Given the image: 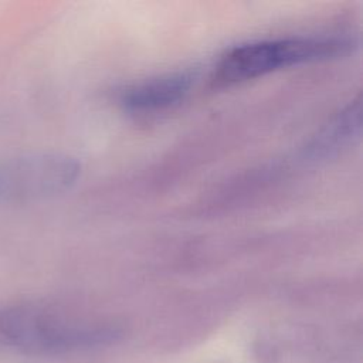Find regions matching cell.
<instances>
[{"label": "cell", "mask_w": 363, "mask_h": 363, "mask_svg": "<svg viewBox=\"0 0 363 363\" xmlns=\"http://www.w3.org/2000/svg\"><path fill=\"white\" fill-rule=\"evenodd\" d=\"M81 164L64 153H27L0 162V203L48 199L68 190Z\"/></svg>", "instance_id": "obj_2"}, {"label": "cell", "mask_w": 363, "mask_h": 363, "mask_svg": "<svg viewBox=\"0 0 363 363\" xmlns=\"http://www.w3.org/2000/svg\"><path fill=\"white\" fill-rule=\"evenodd\" d=\"M350 48V40L339 35H302L250 41L228 50L214 74L218 85L254 79L279 68L337 55Z\"/></svg>", "instance_id": "obj_1"}, {"label": "cell", "mask_w": 363, "mask_h": 363, "mask_svg": "<svg viewBox=\"0 0 363 363\" xmlns=\"http://www.w3.org/2000/svg\"><path fill=\"white\" fill-rule=\"evenodd\" d=\"M362 123V109L360 99L349 104L336 118H333L329 125H326L322 132L312 140L309 146V155L326 156L337 152L343 146L349 145L359 136Z\"/></svg>", "instance_id": "obj_5"}, {"label": "cell", "mask_w": 363, "mask_h": 363, "mask_svg": "<svg viewBox=\"0 0 363 363\" xmlns=\"http://www.w3.org/2000/svg\"><path fill=\"white\" fill-rule=\"evenodd\" d=\"M0 330L18 343L37 347L72 346L101 335L50 306L28 302L0 311Z\"/></svg>", "instance_id": "obj_3"}, {"label": "cell", "mask_w": 363, "mask_h": 363, "mask_svg": "<svg viewBox=\"0 0 363 363\" xmlns=\"http://www.w3.org/2000/svg\"><path fill=\"white\" fill-rule=\"evenodd\" d=\"M194 81L191 71L162 74L138 82L121 92V104L133 112H155L182 101Z\"/></svg>", "instance_id": "obj_4"}]
</instances>
